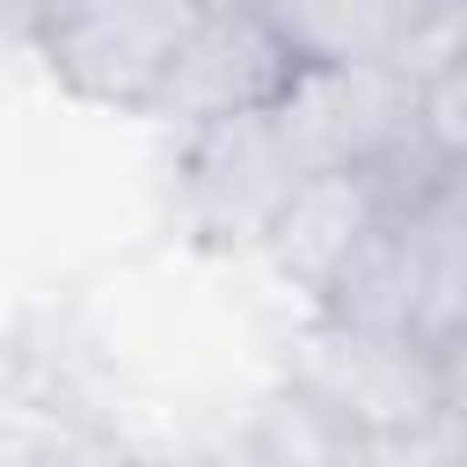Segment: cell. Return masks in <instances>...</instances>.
<instances>
[{"label": "cell", "instance_id": "cell-1", "mask_svg": "<svg viewBox=\"0 0 467 467\" xmlns=\"http://www.w3.org/2000/svg\"><path fill=\"white\" fill-rule=\"evenodd\" d=\"M314 306L350 328H387L423 350H460V314H467L460 175L409 197V204H387L379 226L358 241V255L328 277V292Z\"/></svg>", "mask_w": 467, "mask_h": 467}, {"label": "cell", "instance_id": "cell-2", "mask_svg": "<svg viewBox=\"0 0 467 467\" xmlns=\"http://www.w3.org/2000/svg\"><path fill=\"white\" fill-rule=\"evenodd\" d=\"M285 387L350 438H431L460 416V350H423L409 336L314 314Z\"/></svg>", "mask_w": 467, "mask_h": 467}, {"label": "cell", "instance_id": "cell-3", "mask_svg": "<svg viewBox=\"0 0 467 467\" xmlns=\"http://www.w3.org/2000/svg\"><path fill=\"white\" fill-rule=\"evenodd\" d=\"M306 66L292 58V44L263 22L255 0H204V15L190 22L182 51L168 58V80L153 88L146 117H168L182 131L204 124H234V117H263L292 95Z\"/></svg>", "mask_w": 467, "mask_h": 467}, {"label": "cell", "instance_id": "cell-4", "mask_svg": "<svg viewBox=\"0 0 467 467\" xmlns=\"http://www.w3.org/2000/svg\"><path fill=\"white\" fill-rule=\"evenodd\" d=\"M204 0H73L36 44L51 80L102 109H146Z\"/></svg>", "mask_w": 467, "mask_h": 467}, {"label": "cell", "instance_id": "cell-5", "mask_svg": "<svg viewBox=\"0 0 467 467\" xmlns=\"http://www.w3.org/2000/svg\"><path fill=\"white\" fill-rule=\"evenodd\" d=\"M299 182H306V168H299L277 109H263V117L190 131L175 197H182V226L204 248H263L270 219L285 212V197Z\"/></svg>", "mask_w": 467, "mask_h": 467}, {"label": "cell", "instance_id": "cell-6", "mask_svg": "<svg viewBox=\"0 0 467 467\" xmlns=\"http://www.w3.org/2000/svg\"><path fill=\"white\" fill-rule=\"evenodd\" d=\"M277 124L306 175L372 168L416 131V80L401 66H306L277 102Z\"/></svg>", "mask_w": 467, "mask_h": 467}, {"label": "cell", "instance_id": "cell-7", "mask_svg": "<svg viewBox=\"0 0 467 467\" xmlns=\"http://www.w3.org/2000/svg\"><path fill=\"white\" fill-rule=\"evenodd\" d=\"M379 212H387V197H379V182H372L365 168L306 175V182L285 197V212L270 219L263 255H270L292 285H306V292L321 299V292H328V277L358 255V241L379 226Z\"/></svg>", "mask_w": 467, "mask_h": 467}, {"label": "cell", "instance_id": "cell-8", "mask_svg": "<svg viewBox=\"0 0 467 467\" xmlns=\"http://www.w3.org/2000/svg\"><path fill=\"white\" fill-rule=\"evenodd\" d=\"M299 66H394V44L423 0H255Z\"/></svg>", "mask_w": 467, "mask_h": 467}, {"label": "cell", "instance_id": "cell-9", "mask_svg": "<svg viewBox=\"0 0 467 467\" xmlns=\"http://www.w3.org/2000/svg\"><path fill=\"white\" fill-rule=\"evenodd\" d=\"M73 0H0V44H44Z\"/></svg>", "mask_w": 467, "mask_h": 467}]
</instances>
